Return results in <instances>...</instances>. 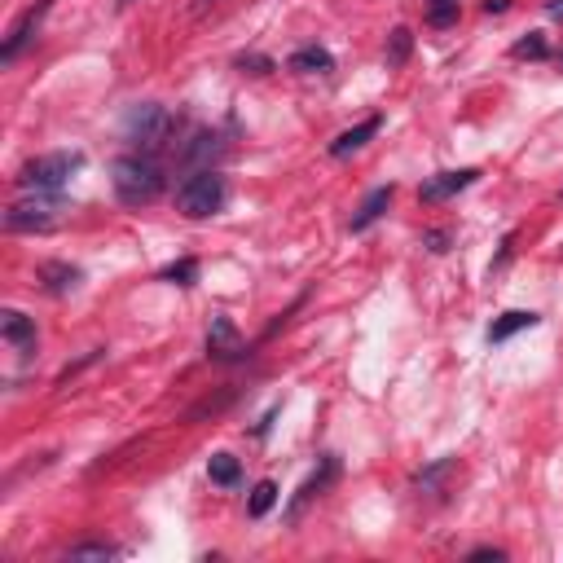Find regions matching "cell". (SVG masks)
Returning a JSON list of instances; mask_svg holds the SVG:
<instances>
[{"instance_id":"cell-28","label":"cell","mask_w":563,"mask_h":563,"mask_svg":"<svg viewBox=\"0 0 563 563\" xmlns=\"http://www.w3.org/2000/svg\"><path fill=\"white\" fill-rule=\"evenodd\" d=\"M511 9V0H484V14H506Z\"/></svg>"},{"instance_id":"cell-14","label":"cell","mask_w":563,"mask_h":563,"mask_svg":"<svg viewBox=\"0 0 563 563\" xmlns=\"http://www.w3.org/2000/svg\"><path fill=\"white\" fill-rule=\"evenodd\" d=\"M291 66L295 75H330L335 71V58H330V49H322V44H304V49L291 53Z\"/></svg>"},{"instance_id":"cell-1","label":"cell","mask_w":563,"mask_h":563,"mask_svg":"<svg viewBox=\"0 0 563 563\" xmlns=\"http://www.w3.org/2000/svg\"><path fill=\"white\" fill-rule=\"evenodd\" d=\"M110 185H115V198L124 207H146L163 194V168L150 154H119L110 163Z\"/></svg>"},{"instance_id":"cell-27","label":"cell","mask_w":563,"mask_h":563,"mask_svg":"<svg viewBox=\"0 0 563 563\" xmlns=\"http://www.w3.org/2000/svg\"><path fill=\"white\" fill-rule=\"evenodd\" d=\"M467 559H471V563H480V559H493V563H498V559H506V550H498V546H476Z\"/></svg>"},{"instance_id":"cell-21","label":"cell","mask_w":563,"mask_h":563,"mask_svg":"<svg viewBox=\"0 0 563 563\" xmlns=\"http://www.w3.org/2000/svg\"><path fill=\"white\" fill-rule=\"evenodd\" d=\"M194 278H198V260H190V256L163 269V282H176V286H194Z\"/></svg>"},{"instance_id":"cell-16","label":"cell","mask_w":563,"mask_h":563,"mask_svg":"<svg viewBox=\"0 0 563 563\" xmlns=\"http://www.w3.org/2000/svg\"><path fill=\"white\" fill-rule=\"evenodd\" d=\"M207 476H212L220 489H234V484L242 480V467H238L234 454H212L207 458Z\"/></svg>"},{"instance_id":"cell-24","label":"cell","mask_w":563,"mask_h":563,"mask_svg":"<svg viewBox=\"0 0 563 563\" xmlns=\"http://www.w3.org/2000/svg\"><path fill=\"white\" fill-rule=\"evenodd\" d=\"M119 546H106V542H88V546H75L66 559H115Z\"/></svg>"},{"instance_id":"cell-23","label":"cell","mask_w":563,"mask_h":563,"mask_svg":"<svg viewBox=\"0 0 563 563\" xmlns=\"http://www.w3.org/2000/svg\"><path fill=\"white\" fill-rule=\"evenodd\" d=\"M220 150V137H207V132H198L194 146H185V159L198 163V159H212V154Z\"/></svg>"},{"instance_id":"cell-4","label":"cell","mask_w":563,"mask_h":563,"mask_svg":"<svg viewBox=\"0 0 563 563\" xmlns=\"http://www.w3.org/2000/svg\"><path fill=\"white\" fill-rule=\"evenodd\" d=\"M62 212H66V203L58 194H31V198H18L5 212V229L9 234H49L62 220Z\"/></svg>"},{"instance_id":"cell-22","label":"cell","mask_w":563,"mask_h":563,"mask_svg":"<svg viewBox=\"0 0 563 563\" xmlns=\"http://www.w3.org/2000/svg\"><path fill=\"white\" fill-rule=\"evenodd\" d=\"M511 53H515V58H533V62H542L550 49H546V40L537 36V31H528L524 40H515V44H511Z\"/></svg>"},{"instance_id":"cell-30","label":"cell","mask_w":563,"mask_h":563,"mask_svg":"<svg viewBox=\"0 0 563 563\" xmlns=\"http://www.w3.org/2000/svg\"><path fill=\"white\" fill-rule=\"evenodd\" d=\"M119 5H132V0H119Z\"/></svg>"},{"instance_id":"cell-17","label":"cell","mask_w":563,"mask_h":563,"mask_svg":"<svg viewBox=\"0 0 563 563\" xmlns=\"http://www.w3.org/2000/svg\"><path fill=\"white\" fill-rule=\"evenodd\" d=\"M273 506H278V484H273V480H260L256 489H251V498H247V515H251V520H264Z\"/></svg>"},{"instance_id":"cell-29","label":"cell","mask_w":563,"mask_h":563,"mask_svg":"<svg viewBox=\"0 0 563 563\" xmlns=\"http://www.w3.org/2000/svg\"><path fill=\"white\" fill-rule=\"evenodd\" d=\"M546 14H550V18H559V22H563V0H550V5H546Z\"/></svg>"},{"instance_id":"cell-8","label":"cell","mask_w":563,"mask_h":563,"mask_svg":"<svg viewBox=\"0 0 563 563\" xmlns=\"http://www.w3.org/2000/svg\"><path fill=\"white\" fill-rule=\"evenodd\" d=\"M476 181H480V172H476V168L436 172V176H427V181L418 185V198H423V203H445V198H454V194H462V190H471Z\"/></svg>"},{"instance_id":"cell-26","label":"cell","mask_w":563,"mask_h":563,"mask_svg":"<svg viewBox=\"0 0 563 563\" xmlns=\"http://www.w3.org/2000/svg\"><path fill=\"white\" fill-rule=\"evenodd\" d=\"M423 242H427V251H436L440 256V251H449V229H432Z\"/></svg>"},{"instance_id":"cell-10","label":"cell","mask_w":563,"mask_h":563,"mask_svg":"<svg viewBox=\"0 0 563 563\" xmlns=\"http://www.w3.org/2000/svg\"><path fill=\"white\" fill-rule=\"evenodd\" d=\"M0 335H5V344H14L22 357L36 352V322H31L27 313H18V308H5V313H0Z\"/></svg>"},{"instance_id":"cell-5","label":"cell","mask_w":563,"mask_h":563,"mask_svg":"<svg viewBox=\"0 0 563 563\" xmlns=\"http://www.w3.org/2000/svg\"><path fill=\"white\" fill-rule=\"evenodd\" d=\"M172 128H176V119H172L159 102H141V106H132V110H128V119H124V137L132 141V146H141V150H159V146H168Z\"/></svg>"},{"instance_id":"cell-32","label":"cell","mask_w":563,"mask_h":563,"mask_svg":"<svg viewBox=\"0 0 563 563\" xmlns=\"http://www.w3.org/2000/svg\"><path fill=\"white\" fill-rule=\"evenodd\" d=\"M559 62H563V53H559Z\"/></svg>"},{"instance_id":"cell-20","label":"cell","mask_w":563,"mask_h":563,"mask_svg":"<svg viewBox=\"0 0 563 563\" xmlns=\"http://www.w3.org/2000/svg\"><path fill=\"white\" fill-rule=\"evenodd\" d=\"M449 471H454V458H440V462H432V467H427L423 476H418V493H436V489H440V480H445Z\"/></svg>"},{"instance_id":"cell-3","label":"cell","mask_w":563,"mask_h":563,"mask_svg":"<svg viewBox=\"0 0 563 563\" xmlns=\"http://www.w3.org/2000/svg\"><path fill=\"white\" fill-rule=\"evenodd\" d=\"M84 168V154L80 150H53V154H40V159L22 163L18 172V185L31 194H58L62 185H71V176Z\"/></svg>"},{"instance_id":"cell-13","label":"cell","mask_w":563,"mask_h":563,"mask_svg":"<svg viewBox=\"0 0 563 563\" xmlns=\"http://www.w3.org/2000/svg\"><path fill=\"white\" fill-rule=\"evenodd\" d=\"M80 278H84V273L75 269V264H58V260L40 264V282H44V291L58 295V300H62V295H71L75 286H80Z\"/></svg>"},{"instance_id":"cell-6","label":"cell","mask_w":563,"mask_h":563,"mask_svg":"<svg viewBox=\"0 0 563 563\" xmlns=\"http://www.w3.org/2000/svg\"><path fill=\"white\" fill-rule=\"evenodd\" d=\"M207 357H212V361H225V366H234V361H247V357H251L247 339L238 335V326L229 322V317H216L212 330H207Z\"/></svg>"},{"instance_id":"cell-25","label":"cell","mask_w":563,"mask_h":563,"mask_svg":"<svg viewBox=\"0 0 563 563\" xmlns=\"http://www.w3.org/2000/svg\"><path fill=\"white\" fill-rule=\"evenodd\" d=\"M238 66H242V71H251V75H269V71H273V62L260 58V53H242Z\"/></svg>"},{"instance_id":"cell-15","label":"cell","mask_w":563,"mask_h":563,"mask_svg":"<svg viewBox=\"0 0 563 563\" xmlns=\"http://www.w3.org/2000/svg\"><path fill=\"white\" fill-rule=\"evenodd\" d=\"M542 317L537 313H524V308H511V313H502L498 322L489 326V344H506L511 335H520V330H533Z\"/></svg>"},{"instance_id":"cell-19","label":"cell","mask_w":563,"mask_h":563,"mask_svg":"<svg viewBox=\"0 0 563 563\" xmlns=\"http://www.w3.org/2000/svg\"><path fill=\"white\" fill-rule=\"evenodd\" d=\"M427 22H432V27H454L458 0H427Z\"/></svg>"},{"instance_id":"cell-18","label":"cell","mask_w":563,"mask_h":563,"mask_svg":"<svg viewBox=\"0 0 563 563\" xmlns=\"http://www.w3.org/2000/svg\"><path fill=\"white\" fill-rule=\"evenodd\" d=\"M414 53V31L410 27H392L388 36V49H383V58H388V66H405Z\"/></svg>"},{"instance_id":"cell-11","label":"cell","mask_w":563,"mask_h":563,"mask_svg":"<svg viewBox=\"0 0 563 563\" xmlns=\"http://www.w3.org/2000/svg\"><path fill=\"white\" fill-rule=\"evenodd\" d=\"M379 128H383V115H370V119H361L357 128L339 132V137L330 141V159H348V154H357V150L366 146V141H370Z\"/></svg>"},{"instance_id":"cell-2","label":"cell","mask_w":563,"mask_h":563,"mask_svg":"<svg viewBox=\"0 0 563 563\" xmlns=\"http://www.w3.org/2000/svg\"><path fill=\"white\" fill-rule=\"evenodd\" d=\"M225 198H229L225 172L194 168L181 185H176V212H181L185 220H207V216H216L220 207H225Z\"/></svg>"},{"instance_id":"cell-12","label":"cell","mask_w":563,"mask_h":563,"mask_svg":"<svg viewBox=\"0 0 563 563\" xmlns=\"http://www.w3.org/2000/svg\"><path fill=\"white\" fill-rule=\"evenodd\" d=\"M392 185H379V190H370L366 194V203H361L357 207V216H352L348 220V229H352V234H366V229L374 225V220H383V212H388V207H392Z\"/></svg>"},{"instance_id":"cell-9","label":"cell","mask_w":563,"mask_h":563,"mask_svg":"<svg viewBox=\"0 0 563 563\" xmlns=\"http://www.w3.org/2000/svg\"><path fill=\"white\" fill-rule=\"evenodd\" d=\"M335 476H339V458H335V454H326V458H322V467H317L313 476H308V480L300 484V493H295V502H291V511H286V515H291V520H300V511H304V506L313 502V498H322L330 484H335Z\"/></svg>"},{"instance_id":"cell-7","label":"cell","mask_w":563,"mask_h":563,"mask_svg":"<svg viewBox=\"0 0 563 563\" xmlns=\"http://www.w3.org/2000/svg\"><path fill=\"white\" fill-rule=\"evenodd\" d=\"M49 5L53 0H40L36 9H27L18 22H14V31L5 36V44H0V66H14L18 58H22V49H27L31 40H36V31H40V18L49 14Z\"/></svg>"},{"instance_id":"cell-31","label":"cell","mask_w":563,"mask_h":563,"mask_svg":"<svg viewBox=\"0 0 563 563\" xmlns=\"http://www.w3.org/2000/svg\"><path fill=\"white\" fill-rule=\"evenodd\" d=\"M203 5H212V0H203Z\"/></svg>"}]
</instances>
